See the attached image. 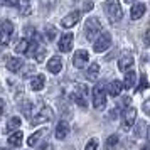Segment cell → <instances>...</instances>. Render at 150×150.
<instances>
[{
  "instance_id": "obj_6",
  "label": "cell",
  "mask_w": 150,
  "mask_h": 150,
  "mask_svg": "<svg viewBox=\"0 0 150 150\" xmlns=\"http://www.w3.org/2000/svg\"><path fill=\"white\" fill-rule=\"evenodd\" d=\"M110 44H111V35H110L108 32H105V34H101L95 41L93 49H95V52H103V51H106V49L110 47Z\"/></svg>"
},
{
  "instance_id": "obj_2",
  "label": "cell",
  "mask_w": 150,
  "mask_h": 150,
  "mask_svg": "<svg viewBox=\"0 0 150 150\" xmlns=\"http://www.w3.org/2000/svg\"><path fill=\"white\" fill-rule=\"evenodd\" d=\"M93 105L96 110H103L106 106V88L103 83L96 84L93 89Z\"/></svg>"
},
{
  "instance_id": "obj_3",
  "label": "cell",
  "mask_w": 150,
  "mask_h": 150,
  "mask_svg": "<svg viewBox=\"0 0 150 150\" xmlns=\"http://www.w3.org/2000/svg\"><path fill=\"white\" fill-rule=\"evenodd\" d=\"M101 32V24L98 19H88L84 25V35L88 41H95V37Z\"/></svg>"
},
{
  "instance_id": "obj_9",
  "label": "cell",
  "mask_w": 150,
  "mask_h": 150,
  "mask_svg": "<svg viewBox=\"0 0 150 150\" xmlns=\"http://www.w3.org/2000/svg\"><path fill=\"white\" fill-rule=\"evenodd\" d=\"M79 19H81V12L79 10H74V12H71V14H68L64 19L61 21V25L62 27H73V25H76L78 22H79Z\"/></svg>"
},
{
  "instance_id": "obj_34",
  "label": "cell",
  "mask_w": 150,
  "mask_h": 150,
  "mask_svg": "<svg viewBox=\"0 0 150 150\" xmlns=\"http://www.w3.org/2000/svg\"><path fill=\"white\" fill-rule=\"evenodd\" d=\"M145 135H147V138H149V140H150V127H149V128H147V133H145Z\"/></svg>"
},
{
  "instance_id": "obj_5",
  "label": "cell",
  "mask_w": 150,
  "mask_h": 150,
  "mask_svg": "<svg viewBox=\"0 0 150 150\" xmlns=\"http://www.w3.org/2000/svg\"><path fill=\"white\" fill-rule=\"evenodd\" d=\"M86 93H88V88L84 86V84H78L74 89V93H73V98H74V101L83 106V108H86L88 106V100H86Z\"/></svg>"
},
{
  "instance_id": "obj_11",
  "label": "cell",
  "mask_w": 150,
  "mask_h": 150,
  "mask_svg": "<svg viewBox=\"0 0 150 150\" xmlns=\"http://www.w3.org/2000/svg\"><path fill=\"white\" fill-rule=\"evenodd\" d=\"M132 64H133V56L132 52H123L122 57H120V61H118V69L120 71H127L128 68H132Z\"/></svg>"
},
{
  "instance_id": "obj_30",
  "label": "cell",
  "mask_w": 150,
  "mask_h": 150,
  "mask_svg": "<svg viewBox=\"0 0 150 150\" xmlns=\"http://www.w3.org/2000/svg\"><path fill=\"white\" fill-rule=\"evenodd\" d=\"M57 34V30H56L54 27H47V32H46V35H47V39L51 41V39H54V35Z\"/></svg>"
},
{
  "instance_id": "obj_4",
  "label": "cell",
  "mask_w": 150,
  "mask_h": 150,
  "mask_svg": "<svg viewBox=\"0 0 150 150\" xmlns=\"http://www.w3.org/2000/svg\"><path fill=\"white\" fill-rule=\"evenodd\" d=\"M122 122H123V128L128 130L135 125V120H137V110L133 106H127L123 110V115H122Z\"/></svg>"
},
{
  "instance_id": "obj_26",
  "label": "cell",
  "mask_w": 150,
  "mask_h": 150,
  "mask_svg": "<svg viewBox=\"0 0 150 150\" xmlns=\"http://www.w3.org/2000/svg\"><path fill=\"white\" fill-rule=\"evenodd\" d=\"M34 57H35V61H37V62H42V61H44V57H46V47L37 44L35 52H34Z\"/></svg>"
},
{
  "instance_id": "obj_28",
  "label": "cell",
  "mask_w": 150,
  "mask_h": 150,
  "mask_svg": "<svg viewBox=\"0 0 150 150\" xmlns=\"http://www.w3.org/2000/svg\"><path fill=\"white\" fill-rule=\"evenodd\" d=\"M98 149V140L96 138H91L88 143H86V147H84V150H96Z\"/></svg>"
},
{
  "instance_id": "obj_36",
  "label": "cell",
  "mask_w": 150,
  "mask_h": 150,
  "mask_svg": "<svg viewBox=\"0 0 150 150\" xmlns=\"http://www.w3.org/2000/svg\"><path fill=\"white\" fill-rule=\"evenodd\" d=\"M142 150H150V147H143V149Z\"/></svg>"
},
{
  "instance_id": "obj_24",
  "label": "cell",
  "mask_w": 150,
  "mask_h": 150,
  "mask_svg": "<svg viewBox=\"0 0 150 150\" xmlns=\"http://www.w3.org/2000/svg\"><path fill=\"white\" fill-rule=\"evenodd\" d=\"M135 81H137L135 71H128V73L125 74V83H123V86H125V88H133Z\"/></svg>"
},
{
  "instance_id": "obj_29",
  "label": "cell",
  "mask_w": 150,
  "mask_h": 150,
  "mask_svg": "<svg viewBox=\"0 0 150 150\" xmlns=\"http://www.w3.org/2000/svg\"><path fill=\"white\" fill-rule=\"evenodd\" d=\"M30 108H32V105H30V103H24V105H22V111H24V115H30V111H32V110H30Z\"/></svg>"
},
{
  "instance_id": "obj_35",
  "label": "cell",
  "mask_w": 150,
  "mask_h": 150,
  "mask_svg": "<svg viewBox=\"0 0 150 150\" xmlns=\"http://www.w3.org/2000/svg\"><path fill=\"white\" fill-rule=\"evenodd\" d=\"M19 2H21V4H22V5H25V4H27V2H29V0H19Z\"/></svg>"
},
{
  "instance_id": "obj_22",
  "label": "cell",
  "mask_w": 150,
  "mask_h": 150,
  "mask_svg": "<svg viewBox=\"0 0 150 150\" xmlns=\"http://www.w3.org/2000/svg\"><path fill=\"white\" fill-rule=\"evenodd\" d=\"M22 140H24V133H22V132H14L12 135L8 137V143L14 145V147L22 145Z\"/></svg>"
},
{
  "instance_id": "obj_20",
  "label": "cell",
  "mask_w": 150,
  "mask_h": 150,
  "mask_svg": "<svg viewBox=\"0 0 150 150\" xmlns=\"http://www.w3.org/2000/svg\"><path fill=\"white\" fill-rule=\"evenodd\" d=\"M46 133H47V130H46V128H42V130H39V132H35L32 137H29V138H27V145H29V147H34L35 143L39 142L42 137L46 135Z\"/></svg>"
},
{
  "instance_id": "obj_37",
  "label": "cell",
  "mask_w": 150,
  "mask_h": 150,
  "mask_svg": "<svg viewBox=\"0 0 150 150\" xmlns=\"http://www.w3.org/2000/svg\"><path fill=\"white\" fill-rule=\"evenodd\" d=\"M125 2H128V4H132V2H135V0H125Z\"/></svg>"
},
{
  "instance_id": "obj_25",
  "label": "cell",
  "mask_w": 150,
  "mask_h": 150,
  "mask_svg": "<svg viewBox=\"0 0 150 150\" xmlns=\"http://www.w3.org/2000/svg\"><path fill=\"white\" fill-rule=\"evenodd\" d=\"M19 127H21V118H19V116H12L7 123V132H14V130H17Z\"/></svg>"
},
{
  "instance_id": "obj_13",
  "label": "cell",
  "mask_w": 150,
  "mask_h": 150,
  "mask_svg": "<svg viewBox=\"0 0 150 150\" xmlns=\"http://www.w3.org/2000/svg\"><path fill=\"white\" fill-rule=\"evenodd\" d=\"M47 69L49 73H52V74H57V73H61L62 69V61L59 56H54V57H51L47 62Z\"/></svg>"
},
{
  "instance_id": "obj_17",
  "label": "cell",
  "mask_w": 150,
  "mask_h": 150,
  "mask_svg": "<svg viewBox=\"0 0 150 150\" xmlns=\"http://www.w3.org/2000/svg\"><path fill=\"white\" fill-rule=\"evenodd\" d=\"M120 143V137L118 135H110L105 142V150H116Z\"/></svg>"
},
{
  "instance_id": "obj_23",
  "label": "cell",
  "mask_w": 150,
  "mask_h": 150,
  "mask_svg": "<svg viewBox=\"0 0 150 150\" xmlns=\"http://www.w3.org/2000/svg\"><path fill=\"white\" fill-rule=\"evenodd\" d=\"M29 47H30V44H29V39H21V41L15 44V52H19V54H24V52H27Z\"/></svg>"
},
{
  "instance_id": "obj_21",
  "label": "cell",
  "mask_w": 150,
  "mask_h": 150,
  "mask_svg": "<svg viewBox=\"0 0 150 150\" xmlns=\"http://www.w3.org/2000/svg\"><path fill=\"white\" fill-rule=\"evenodd\" d=\"M98 74H100V64L93 62V64L88 68V71H86V78L91 79V81H95L96 78H98Z\"/></svg>"
},
{
  "instance_id": "obj_7",
  "label": "cell",
  "mask_w": 150,
  "mask_h": 150,
  "mask_svg": "<svg viewBox=\"0 0 150 150\" xmlns=\"http://www.w3.org/2000/svg\"><path fill=\"white\" fill-rule=\"evenodd\" d=\"M52 118V110L49 106H44L41 108V111L37 113L35 116H32V125H39V123H44V122H51Z\"/></svg>"
},
{
  "instance_id": "obj_10",
  "label": "cell",
  "mask_w": 150,
  "mask_h": 150,
  "mask_svg": "<svg viewBox=\"0 0 150 150\" xmlns=\"http://www.w3.org/2000/svg\"><path fill=\"white\" fill-rule=\"evenodd\" d=\"M73 41H74V35L71 34V32L64 34L61 37V41H59V51H62V52L71 51V47H73Z\"/></svg>"
},
{
  "instance_id": "obj_1",
  "label": "cell",
  "mask_w": 150,
  "mask_h": 150,
  "mask_svg": "<svg viewBox=\"0 0 150 150\" xmlns=\"http://www.w3.org/2000/svg\"><path fill=\"white\" fill-rule=\"evenodd\" d=\"M103 8H105V14H106V17H108V21L111 24H116L118 21H122L123 10L118 0H106L103 4Z\"/></svg>"
},
{
  "instance_id": "obj_19",
  "label": "cell",
  "mask_w": 150,
  "mask_h": 150,
  "mask_svg": "<svg viewBox=\"0 0 150 150\" xmlns=\"http://www.w3.org/2000/svg\"><path fill=\"white\" fill-rule=\"evenodd\" d=\"M123 88H125V86L122 84V81H111L108 84V93L111 96H118L120 93H122Z\"/></svg>"
},
{
  "instance_id": "obj_31",
  "label": "cell",
  "mask_w": 150,
  "mask_h": 150,
  "mask_svg": "<svg viewBox=\"0 0 150 150\" xmlns=\"http://www.w3.org/2000/svg\"><path fill=\"white\" fill-rule=\"evenodd\" d=\"M24 34L27 35V39L29 37H35V32H34V29L32 27H25L24 29Z\"/></svg>"
},
{
  "instance_id": "obj_18",
  "label": "cell",
  "mask_w": 150,
  "mask_h": 150,
  "mask_svg": "<svg viewBox=\"0 0 150 150\" xmlns=\"http://www.w3.org/2000/svg\"><path fill=\"white\" fill-rule=\"evenodd\" d=\"M145 5L143 4H135L133 7H132V12H130V15H132V19L133 21H137V19H140L143 14H145Z\"/></svg>"
},
{
  "instance_id": "obj_12",
  "label": "cell",
  "mask_w": 150,
  "mask_h": 150,
  "mask_svg": "<svg viewBox=\"0 0 150 150\" xmlns=\"http://www.w3.org/2000/svg\"><path fill=\"white\" fill-rule=\"evenodd\" d=\"M14 34V24L8 21H4V24H2V44L5 46L8 42V37Z\"/></svg>"
},
{
  "instance_id": "obj_16",
  "label": "cell",
  "mask_w": 150,
  "mask_h": 150,
  "mask_svg": "<svg viewBox=\"0 0 150 150\" xmlns=\"http://www.w3.org/2000/svg\"><path fill=\"white\" fill-rule=\"evenodd\" d=\"M22 64H24V61L19 59V57H8V59H7V69H8V71L17 73V71L22 68Z\"/></svg>"
},
{
  "instance_id": "obj_15",
  "label": "cell",
  "mask_w": 150,
  "mask_h": 150,
  "mask_svg": "<svg viewBox=\"0 0 150 150\" xmlns=\"http://www.w3.org/2000/svg\"><path fill=\"white\" fill-rule=\"evenodd\" d=\"M44 84H46V78L42 74H37L30 79V88L34 89V91H41L44 88Z\"/></svg>"
},
{
  "instance_id": "obj_14",
  "label": "cell",
  "mask_w": 150,
  "mask_h": 150,
  "mask_svg": "<svg viewBox=\"0 0 150 150\" xmlns=\"http://www.w3.org/2000/svg\"><path fill=\"white\" fill-rule=\"evenodd\" d=\"M69 133V125L68 122H59L57 123V127H56V138H59V140H62V138H66V135Z\"/></svg>"
},
{
  "instance_id": "obj_8",
  "label": "cell",
  "mask_w": 150,
  "mask_h": 150,
  "mask_svg": "<svg viewBox=\"0 0 150 150\" xmlns=\"http://www.w3.org/2000/svg\"><path fill=\"white\" fill-rule=\"evenodd\" d=\"M88 51H84V49H79V51H76L74 57H73V64H74V68H84L86 64H88Z\"/></svg>"
},
{
  "instance_id": "obj_27",
  "label": "cell",
  "mask_w": 150,
  "mask_h": 150,
  "mask_svg": "<svg viewBox=\"0 0 150 150\" xmlns=\"http://www.w3.org/2000/svg\"><path fill=\"white\" fill-rule=\"evenodd\" d=\"M147 86H149V81H147V76H145V74H142V76H140V84L137 86V91L140 93V91H143V89L147 88Z\"/></svg>"
},
{
  "instance_id": "obj_33",
  "label": "cell",
  "mask_w": 150,
  "mask_h": 150,
  "mask_svg": "<svg viewBox=\"0 0 150 150\" xmlns=\"http://www.w3.org/2000/svg\"><path fill=\"white\" fill-rule=\"evenodd\" d=\"M143 41H145V44H147V46H150V27L147 29V32H145V37H143Z\"/></svg>"
},
{
  "instance_id": "obj_32",
  "label": "cell",
  "mask_w": 150,
  "mask_h": 150,
  "mask_svg": "<svg viewBox=\"0 0 150 150\" xmlns=\"http://www.w3.org/2000/svg\"><path fill=\"white\" fill-rule=\"evenodd\" d=\"M143 111L150 116V100H147V101L143 103Z\"/></svg>"
}]
</instances>
